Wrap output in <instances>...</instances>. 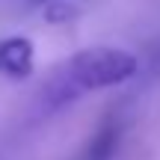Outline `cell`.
I'll return each instance as SVG.
<instances>
[{"label":"cell","instance_id":"cell-4","mask_svg":"<svg viewBox=\"0 0 160 160\" xmlns=\"http://www.w3.org/2000/svg\"><path fill=\"white\" fill-rule=\"evenodd\" d=\"M30 3H42V6H48V3H62V0H30Z\"/></svg>","mask_w":160,"mask_h":160},{"label":"cell","instance_id":"cell-2","mask_svg":"<svg viewBox=\"0 0 160 160\" xmlns=\"http://www.w3.org/2000/svg\"><path fill=\"white\" fill-rule=\"evenodd\" d=\"M33 42L24 39V36H9V39H0V74L6 77H30L33 74Z\"/></svg>","mask_w":160,"mask_h":160},{"label":"cell","instance_id":"cell-5","mask_svg":"<svg viewBox=\"0 0 160 160\" xmlns=\"http://www.w3.org/2000/svg\"><path fill=\"white\" fill-rule=\"evenodd\" d=\"M157 62H160V48H157Z\"/></svg>","mask_w":160,"mask_h":160},{"label":"cell","instance_id":"cell-1","mask_svg":"<svg viewBox=\"0 0 160 160\" xmlns=\"http://www.w3.org/2000/svg\"><path fill=\"white\" fill-rule=\"evenodd\" d=\"M137 71H139V59L128 51H119V48H86V51L74 53L65 62L57 83L48 86V92H53L57 104H62L65 98H74L77 92H92V89L125 83Z\"/></svg>","mask_w":160,"mask_h":160},{"label":"cell","instance_id":"cell-3","mask_svg":"<svg viewBox=\"0 0 160 160\" xmlns=\"http://www.w3.org/2000/svg\"><path fill=\"white\" fill-rule=\"evenodd\" d=\"M119 139H122V122L116 116H110L107 122L98 125V131L92 133V139L77 154V160H113L116 148H119Z\"/></svg>","mask_w":160,"mask_h":160}]
</instances>
